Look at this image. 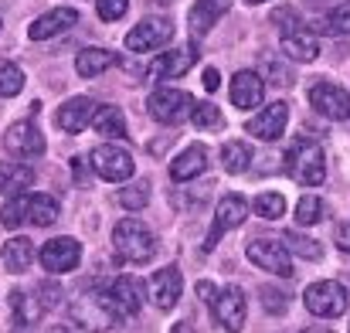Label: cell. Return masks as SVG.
<instances>
[{
	"mask_svg": "<svg viewBox=\"0 0 350 333\" xmlns=\"http://www.w3.org/2000/svg\"><path fill=\"white\" fill-rule=\"evenodd\" d=\"M113 248H116V255L122 262L143 265V262L153 258L157 238H153V231L139 222V218H122V222L113 228Z\"/></svg>",
	"mask_w": 350,
	"mask_h": 333,
	"instance_id": "7a4b0ae2",
	"label": "cell"
},
{
	"mask_svg": "<svg viewBox=\"0 0 350 333\" xmlns=\"http://www.w3.org/2000/svg\"><path fill=\"white\" fill-rule=\"evenodd\" d=\"M218 85H221L218 68H204V89H208V92H218Z\"/></svg>",
	"mask_w": 350,
	"mask_h": 333,
	"instance_id": "7bdbcfd3",
	"label": "cell"
},
{
	"mask_svg": "<svg viewBox=\"0 0 350 333\" xmlns=\"http://www.w3.org/2000/svg\"><path fill=\"white\" fill-rule=\"evenodd\" d=\"M170 38H174V24H170L167 17H146V21H139L136 27H129L126 48H129L133 55H143V51H157V48L170 44Z\"/></svg>",
	"mask_w": 350,
	"mask_h": 333,
	"instance_id": "ba28073f",
	"label": "cell"
},
{
	"mask_svg": "<svg viewBox=\"0 0 350 333\" xmlns=\"http://www.w3.org/2000/svg\"><path fill=\"white\" fill-rule=\"evenodd\" d=\"M310 106L320 112V116L334 119V122H344V119H350V92L344 85H337V82L320 79L310 89Z\"/></svg>",
	"mask_w": 350,
	"mask_h": 333,
	"instance_id": "9c48e42d",
	"label": "cell"
},
{
	"mask_svg": "<svg viewBox=\"0 0 350 333\" xmlns=\"http://www.w3.org/2000/svg\"><path fill=\"white\" fill-rule=\"evenodd\" d=\"M38 258H41L44 272H51V276H62V272H72V269L82 262V245H79L75 238L62 235V238H51V241H44V245H41V252H38Z\"/></svg>",
	"mask_w": 350,
	"mask_h": 333,
	"instance_id": "30bf717a",
	"label": "cell"
},
{
	"mask_svg": "<svg viewBox=\"0 0 350 333\" xmlns=\"http://www.w3.org/2000/svg\"><path fill=\"white\" fill-rule=\"evenodd\" d=\"M252 208H255L258 218H265V222H279V218L286 215V198L275 194V191H262V194L252 201Z\"/></svg>",
	"mask_w": 350,
	"mask_h": 333,
	"instance_id": "4dcf8cb0",
	"label": "cell"
},
{
	"mask_svg": "<svg viewBox=\"0 0 350 333\" xmlns=\"http://www.w3.org/2000/svg\"><path fill=\"white\" fill-rule=\"evenodd\" d=\"M313 34H330V38L350 34V0L347 3H337V7L327 10L323 17H317V21H313Z\"/></svg>",
	"mask_w": 350,
	"mask_h": 333,
	"instance_id": "83f0119b",
	"label": "cell"
},
{
	"mask_svg": "<svg viewBox=\"0 0 350 333\" xmlns=\"http://www.w3.org/2000/svg\"><path fill=\"white\" fill-rule=\"evenodd\" d=\"M126 10H129V0H99V3H96V14H99L103 21H119Z\"/></svg>",
	"mask_w": 350,
	"mask_h": 333,
	"instance_id": "74e56055",
	"label": "cell"
},
{
	"mask_svg": "<svg viewBox=\"0 0 350 333\" xmlns=\"http://www.w3.org/2000/svg\"><path fill=\"white\" fill-rule=\"evenodd\" d=\"M323 215H327V204L317 198V194H303L299 198V204H296V224H303V228H310V224H320L323 222Z\"/></svg>",
	"mask_w": 350,
	"mask_h": 333,
	"instance_id": "1f68e13d",
	"label": "cell"
},
{
	"mask_svg": "<svg viewBox=\"0 0 350 333\" xmlns=\"http://www.w3.org/2000/svg\"><path fill=\"white\" fill-rule=\"evenodd\" d=\"M286 248H289L293 255L306 258V262H317V258H323V248H320V241H313V238H306V235H299V231H289V235H286Z\"/></svg>",
	"mask_w": 350,
	"mask_h": 333,
	"instance_id": "836d02e7",
	"label": "cell"
},
{
	"mask_svg": "<svg viewBox=\"0 0 350 333\" xmlns=\"http://www.w3.org/2000/svg\"><path fill=\"white\" fill-rule=\"evenodd\" d=\"M248 218V201L241 198V194H225L221 201H218V208H215V224H211V231H208V238H204V248L211 252L232 228Z\"/></svg>",
	"mask_w": 350,
	"mask_h": 333,
	"instance_id": "8fae6325",
	"label": "cell"
},
{
	"mask_svg": "<svg viewBox=\"0 0 350 333\" xmlns=\"http://www.w3.org/2000/svg\"><path fill=\"white\" fill-rule=\"evenodd\" d=\"M198 296L211 306V303H215V296H218V286H211V282H198Z\"/></svg>",
	"mask_w": 350,
	"mask_h": 333,
	"instance_id": "ee69618b",
	"label": "cell"
},
{
	"mask_svg": "<svg viewBox=\"0 0 350 333\" xmlns=\"http://www.w3.org/2000/svg\"><path fill=\"white\" fill-rule=\"evenodd\" d=\"M211 310H215V320H218L225 330L238 333L245 327V317H248V299H245V293H241L238 286H225V289H218Z\"/></svg>",
	"mask_w": 350,
	"mask_h": 333,
	"instance_id": "7c38bea8",
	"label": "cell"
},
{
	"mask_svg": "<svg viewBox=\"0 0 350 333\" xmlns=\"http://www.w3.org/2000/svg\"><path fill=\"white\" fill-rule=\"evenodd\" d=\"M119 204L129 208V211H139L150 204V181H133L119 191Z\"/></svg>",
	"mask_w": 350,
	"mask_h": 333,
	"instance_id": "d6a6232c",
	"label": "cell"
},
{
	"mask_svg": "<svg viewBox=\"0 0 350 333\" xmlns=\"http://www.w3.org/2000/svg\"><path fill=\"white\" fill-rule=\"evenodd\" d=\"M0 258H3L7 272H27V265L34 262V241H27V238H10V241L0 248Z\"/></svg>",
	"mask_w": 350,
	"mask_h": 333,
	"instance_id": "4316f807",
	"label": "cell"
},
{
	"mask_svg": "<svg viewBox=\"0 0 350 333\" xmlns=\"http://www.w3.org/2000/svg\"><path fill=\"white\" fill-rule=\"evenodd\" d=\"M34 184V170L27 163H7L0 160V194H21Z\"/></svg>",
	"mask_w": 350,
	"mask_h": 333,
	"instance_id": "484cf974",
	"label": "cell"
},
{
	"mask_svg": "<svg viewBox=\"0 0 350 333\" xmlns=\"http://www.w3.org/2000/svg\"><path fill=\"white\" fill-rule=\"evenodd\" d=\"M3 146H7V153H14L21 160H31V157H41L44 153V136H41V129L31 119H21V122H14L7 129Z\"/></svg>",
	"mask_w": 350,
	"mask_h": 333,
	"instance_id": "4fadbf2b",
	"label": "cell"
},
{
	"mask_svg": "<svg viewBox=\"0 0 350 333\" xmlns=\"http://www.w3.org/2000/svg\"><path fill=\"white\" fill-rule=\"evenodd\" d=\"M89 160H92V170H96L103 181H109V184H122V181H129V177H133V170H136L133 153H129V150H122V146H116V143H99V146L89 153Z\"/></svg>",
	"mask_w": 350,
	"mask_h": 333,
	"instance_id": "52a82bcc",
	"label": "cell"
},
{
	"mask_svg": "<svg viewBox=\"0 0 350 333\" xmlns=\"http://www.w3.org/2000/svg\"><path fill=\"white\" fill-rule=\"evenodd\" d=\"M109 293H113V299H116L119 313L122 317H133V313H139V306H143V282L139 279H133V276H119L109 282Z\"/></svg>",
	"mask_w": 350,
	"mask_h": 333,
	"instance_id": "7402d4cb",
	"label": "cell"
},
{
	"mask_svg": "<svg viewBox=\"0 0 350 333\" xmlns=\"http://www.w3.org/2000/svg\"><path fill=\"white\" fill-rule=\"evenodd\" d=\"M337 248H340V252H350V218L337 228Z\"/></svg>",
	"mask_w": 350,
	"mask_h": 333,
	"instance_id": "b9f144b4",
	"label": "cell"
},
{
	"mask_svg": "<svg viewBox=\"0 0 350 333\" xmlns=\"http://www.w3.org/2000/svg\"><path fill=\"white\" fill-rule=\"evenodd\" d=\"M191 119H194L198 129H221L225 126V116H221V109L215 103H198L194 112H191Z\"/></svg>",
	"mask_w": 350,
	"mask_h": 333,
	"instance_id": "d590c367",
	"label": "cell"
},
{
	"mask_svg": "<svg viewBox=\"0 0 350 333\" xmlns=\"http://www.w3.org/2000/svg\"><path fill=\"white\" fill-rule=\"evenodd\" d=\"M113 65H116V55L106 51V48H85V51L75 55V72L82 79H96V75H103Z\"/></svg>",
	"mask_w": 350,
	"mask_h": 333,
	"instance_id": "d4e9b609",
	"label": "cell"
},
{
	"mask_svg": "<svg viewBox=\"0 0 350 333\" xmlns=\"http://www.w3.org/2000/svg\"><path fill=\"white\" fill-rule=\"evenodd\" d=\"M21 89H24V72H21L14 62L0 58V99H10V96H17Z\"/></svg>",
	"mask_w": 350,
	"mask_h": 333,
	"instance_id": "e575fe53",
	"label": "cell"
},
{
	"mask_svg": "<svg viewBox=\"0 0 350 333\" xmlns=\"http://www.w3.org/2000/svg\"><path fill=\"white\" fill-rule=\"evenodd\" d=\"M310 3H320V0H310Z\"/></svg>",
	"mask_w": 350,
	"mask_h": 333,
	"instance_id": "c3c4849f",
	"label": "cell"
},
{
	"mask_svg": "<svg viewBox=\"0 0 350 333\" xmlns=\"http://www.w3.org/2000/svg\"><path fill=\"white\" fill-rule=\"evenodd\" d=\"M58 215H62V208H58L55 198H48V194H27V201H24V224L48 228V224L58 222Z\"/></svg>",
	"mask_w": 350,
	"mask_h": 333,
	"instance_id": "cb8c5ba5",
	"label": "cell"
},
{
	"mask_svg": "<svg viewBox=\"0 0 350 333\" xmlns=\"http://www.w3.org/2000/svg\"><path fill=\"white\" fill-rule=\"evenodd\" d=\"M38 293H41V303H38L41 310H51V306L58 303V296H62L55 282H44V286H38Z\"/></svg>",
	"mask_w": 350,
	"mask_h": 333,
	"instance_id": "f35d334b",
	"label": "cell"
},
{
	"mask_svg": "<svg viewBox=\"0 0 350 333\" xmlns=\"http://www.w3.org/2000/svg\"><path fill=\"white\" fill-rule=\"evenodd\" d=\"M194 96L187 92V89H153L150 92V99H146V109L150 116L157 119V122H163V126H177V122H184V119H191V112H194Z\"/></svg>",
	"mask_w": 350,
	"mask_h": 333,
	"instance_id": "277c9868",
	"label": "cell"
},
{
	"mask_svg": "<svg viewBox=\"0 0 350 333\" xmlns=\"http://www.w3.org/2000/svg\"><path fill=\"white\" fill-rule=\"evenodd\" d=\"M265 99V82L258 72H234L232 79V103L238 109H258Z\"/></svg>",
	"mask_w": 350,
	"mask_h": 333,
	"instance_id": "d6986e66",
	"label": "cell"
},
{
	"mask_svg": "<svg viewBox=\"0 0 350 333\" xmlns=\"http://www.w3.org/2000/svg\"><path fill=\"white\" fill-rule=\"evenodd\" d=\"M75 21H79V10H75V7H51L48 14H41V17L31 21L27 38H31V41L58 38V34H65L68 27H75Z\"/></svg>",
	"mask_w": 350,
	"mask_h": 333,
	"instance_id": "2e32d148",
	"label": "cell"
},
{
	"mask_svg": "<svg viewBox=\"0 0 350 333\" xmlns=\"http://www.w3.org/2000/svg\"><path fill=\"white\" fill-rule=\"evenodd\" d=\"M282 55L289 58V62H313L317 55H320V41H317V34L313 31H286L282 34Z\"/></svg>",
	"mask_w": 350,
	"mask_h": 333,
	"instance_id": "603a6c76",
	"label": "cell"
},
{
	"mask_svg": "<svg viewBox=\"0 0 350 333\" xmlns=\"http://www.w3.org/2000/svg\"><path fill=\"white\" fill-rule=\"evenodd\" d=\"M228 7H232V0H194V7H191V14H187L191 34H194V38H204V34L228 14Z\"/></svg>",
	"mask_w": 350,
	"mask_h": 333,
	"instance_id": "ffe728a7",
	"label": "cell"
},
{
	"mask_svg": "<svg viewBox=\"0 0 350 333\" xmlns=\"http://www.w3.org/2000/svg\"><path fill=\"white\" fill-rule=\"evenodd\" d=\"M72 317H75L79 327H85V330H92V333L109 330V327H116L119 320H122L109 286H89V289H82L75 296V303H72Z\"/></svg>",
	"mask_w": 350,
	"mask_h": 333,
	"instance_id": "6da1fadb",
	"label": "cell"
},
{
	"mask_svg": "<svg viewBox=\"0 0 350 333\" xmlns=\"http://www.w3.org/2000/svg\"><path fill=\"white\" fill-rule=\"evenodd\" d=\"M245 3H262V0H245Z\"/></svg>",
	"mask_w": 350,
	"mask_h": 333,
	"instance_id": "7dc6e473",
	"label": "cell"
},
{
	"mask_svg": "<svg viewBox=\"0 0 350 333\" xmlns=\"http://www.w3.org/2000/svg\"><path fill=\"white\" fill-rule=\"evenodd\" d=\"M303 333H330V330H303Z\"/></svg>",
	"mask_w": 350,
	"mask_h": 333,
	"instance_id": "bcb514c9",
	"label": "cell"
},
{
	"mask_svg": "<svg viewBox=\"0 0 350 333\" xmlns=\"http://www.w3.org/2000/svg\"><path fill=\"white\" fill-rule=\"evenodd\" d=\"M92 126H96V133L106 136V139H122V136H126V116H122V109H116V106H99L96 116H92Z\"/></svg>",
	"mask_w": 350,
	"mask_h": 333,
	"instance_id": "f1b7e54d",
	"label": "cell"
},
{
	"mask_svg": "<svg viewBox=\"0 0 350 333\" xmlns=\"http://www.w3.org/2000/svg\"><path fill=\"white\" fill-rule=\"evenodd\" d=\"M286 122H289V106L286 103H269L258 116H252L245 122V129H248V136H258V139L272 143L286 133Z\"/></svg>",
	"mask_w": 350,
	"mask_h": 333,
	"instance_id": "9a60e30c",
	"label": "cell"
},
{
	"mask_svg": "<svg viewBox=\"0 0 350 333\" xmlns=\"http://www.w3.org/2000/svg\"><path fill=\"white\" fill-rule=\"evenodd\" d=\"M96 109H99V106H96L89 96H75V99L62 103V109L55 112V122H58V129H65V133H82V129L92 122Z\"/></svg>",
	"mask_w": 350,
	"mask_h": 333,
	"instance_id": "ac0fdd59",
	"label": "cell"
},
{
	"mask_svg": "<svg viewBox=\"0 0 350 333\" xmlns=\"http://www.w3.org/2000/svg\"><path fill=\"white\" fill-rule=\"evenodd\" d=\"M10 333H31V323H24V320H14V323H10Z\"/></svg>",
	"mask_w": 350,
	"mask_h": 333,
	"instance_id": "f6af8a7d",
	"label": "cell"
},
{
	"mask_svg": "<svg viewBox=\"0 0 350 333\" xmlns=\"http://www.w3.org/2000/svg\"><path fill=\"white\" fill-rule=\"evenodd\" d=\"M24 201H27V191L10 194V201H7V204H3V211H0L3 228H21V224H24Z\"/></svg>",
	"mask_w": 350,
	"mask_h": 333,
	"instance_id": "8d00e7d4",
	"label": "cell"
},
{
	"mask_svg": "<svg viewBox=\"0 0 350 333\" xmlns=\"http://www.w3.org/2000/svg\"><path fill=\"white\" fill-rule=\"evenodd\" d=\"M303 303L313 317L320 320H337L347 313V289L337 282V279H320L313 286H306L303 293Z\"/></svg>",
	"mask_w": 350,
	"mask_h": 333,
	"instance_id": "5b68a950",
	"label": "cell"
},
{
	"mask_svg": "<svg viewBox=\"0 0 350 333\" xmlns=\"http://www.w3.org/2000/svg\"><path fill=\"white\" fill-rule=\"evenodd\" d=\"M208 163H211L208 146H204V143H191V146H184V150L174 157V163H170V177H174L177 184L194 181V177H201V174L208 170Z\"/></svg>",
	"mask_w": 350,
	"mask_h": 333,
	"instance_id": "e0dca14e",
	"label": "cell"
},
{
	"mask_svg": "<svg viewBox=\"0 0 350 333\" xmlns=\"http://www.w3.org/2000/svg\"><path fill=\"white\" fill-rule=\"evenodd\" d=\"M194 62H198V48L194 44H184V48H174V51L157 55L153 75L157 79H180L187 68H194Z\"/></svg>",
	"mask_w": 350,
	"mask_h": 333,
	"instance_id": "44dd1931",
	"label": "cell"
},
{
	"mask_svg": "<svg viewBox=\"0 0 350 333\" xmlns=\"http://www.w3.org/2000/svg\"><path fill=\"white\" fill-rule=\"evenodd\" d=\"M282 299H286V296H282L279 289H262V303H265L272 313H282V310H286V303H282Z\"/></svg>",
	"mask_w": 350,
	"mask_h": 333,
	"instance_id": "ab89813d",
	"label": "cell"
},
{
	"mask_svg": "<svg viewBox=\"0 0 350 333\" xmlns=\"http://www.w3.org/2000/svg\"><path fill=\"white\" fill-rule=\"evenodd\" d=\"M286 160H289V174H293L296 184H303V187H320V184L327 181V153H323L320 143H313V139H296L293 150L286 153Z\"/></svg>",
	"mask_w": 350,
	"mask_h": 333,
	"instance_id": "3957f363",
	"label": "cell"
},
{
	"mask_svg": "<svg viewBox=\"0 0 350 333\" xmlns=\"http://www.w3.org/2000/svg\"><path fill=\"white\" fill-rule=\"evenodd\" d=\"M245 255L262 272H272V276H282V279L293 276V252L279 238H252L248 248H245Z\"/></svg>",
	"mask_w": 350,
	"mask_h": 333,
	"instance_id": "8992f818",
	"label": "cell"
},
{
	"mask_svg": "<svg viewBox=\"0 0 350 333\" xmlns=\"http://www.w3.org/2000/svg\"><path fill=\"white\" fill-rule=\"evenodd\" d=\"M180 293H184V276H180L177 265H167V269L153 272V279H150V299H153L157 310H163V313L174 310L177 299H180Z\"/></svg>",
	"mask_w": 350,
	"mask_h": 333,
	"instance_id": "5bb4252c",
	"label": "cell"
},
{
	"mask_svg": "<svg viewBox=\"0 0 350 333\" xmlns=\"http://www.w3.org/2000/svg\"><path fill=\"white\" fill-rule=\"evenodd\" d=\"M265 75L272 79V85H282V89H286V85H293V75H289L282 65H269V68H265Z\"/></svg>",
	"mask_w": 350,
	"mask_h": 333,
	"instance_id": "60d3db41",
	"label": "cell"
},
{
	"mask_svg": "<svg viewBox=\"0 0 350 333\" xmlns=\"http://www.w3.org/2000/svg\"><path fill=\"white\" fill-rule=\"evenodd\" d=\"M248 163H252V146H248V143L232 139V143L221 146V167H225L228 174H245Z\"/></svg>",
	"mask_w": 350,
	"mask_h": 333,
	"instance_id": "f546056e",
	"label": "cell"
}]
</instances>
